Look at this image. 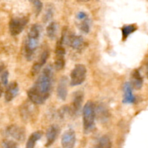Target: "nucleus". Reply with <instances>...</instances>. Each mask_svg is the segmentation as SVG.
I'll return each instance as SVG.
<instances>
[{
  "label": "nucleus",
  "mask_w": 148,
  "mask_h": 148,
  "mask_svg": "<svg viewBox=\"0 0 148 148\" xmlns=\"http://www.w3.org/2000/svg\"><path fill=\"white\" fill-rule=\"evenodd\" d=\"M88 17L86 13L84 12H79L77 14V20H83V19Z\"/></svg>",
  "instance_id": "26"
},
{
  "label": "nucleus",
  "mask_w": 148,
  "mask_h": 148,
  "mask_svg": "<svg viewBox=\"0 0 148 148\" xmlns=\"http://www.w3.org/2000/svg\"><path fill=\"white\" fill-rule=\"evenodd\" d=\"M1 94H2V88H1V87H0V97H1Z\"/></svg>",
  "instance_id": "28"
},
{
  "label": "nucleus",
  "mask_w": 148,
  "mask_h": 148,
  "mask_svg": "<svg viewBox=\"0 0 148 148\" xmlns=\"http://www.w3.org/2000/svg\"><path fill=\"white\" fill-rule=\"evenodd\" d=\"M34 105L36 104L32 103L29 100L28 102L27 101L26 103H25L20 108V116L23 121L25 122L33 121L37 114V111H36Z\"/></svg>",
  "instance_id": "6"
},
{
  "label": "nucleus",
  "mask_w": 148,
  "mask_h": 148,
  "mask_svg": "<svg viewBox=\"0 0 148 148\" xmlns=\"http://www.w3.org/2000/svg\"><path fill=\"white\" fill-rule=\"evenodd\" d=\"M29 1L34 6L36 15H38L40 12H41L42 8H43V4H42L41 1L40 0H29Z\"/></svg>",
  "instance_id": "21"
},
{
  "label": "nucleus",
  "mask_w": 148,
  "mask_h": 148,
  "mask_svg": "<svg viewBox=\"0 0 148 148\" xmlns=\"http://www.w3.org/2000/svg\"><path fill=\"white\" fill-rule=\"evenodd\" d=\"M65 66L64 55L56 54L54 61V67L56 70L60 71L64 69Z\"/></svg>",
  "instance_id": "18"
},
{
  "label": "nucleus",
  "mask_w": 148,
  "mask_h": 148,
  "mask_svg": "<svg viewBox=\"0 0 148 148\" xmlns=\"http://www.w3.org/2000/svg\"><path fill=\"white\" fill-rule=\"evenodd\" d=\"M147 77H148V66H147Z\"/></svg>",
  "instance_id": "30"
},
{
  "label": "nucleus",
  "mask_w": 148,
  "mask_h": 148,
  "mask_svg": "<svg viewBox=\"0 0 148 148\" xmlns=\"http://www.w3.org/2000/svg\"><path fill=\"white\" fill-rule=\"evenodd\" d=\"M8 77H9V72L7 71H4L1 74V82L4 86H7L8 85Z\"/></svg>",
  "instance_id": "25"
},
{
  "label": "nucleus",
  "mask_w": 148,
  "mask_h": 148,
  "mask_svg": "<svg viewBox=\"0 0 148 148\" xmlns=\"http://www.w3.org/2000/svg\"><path fill=\"white\" fill-rule=\"evenodd\" d=\"M43 132L41 131H36L33 132V134H30L28 140H27V143H26V147L27 148H33L36 145V143L39 140L41 139L43 137Z\"/></svg>",
  "instance_id": "15"
},
{
  "label": "nucleus",
  "mask_w": 148,
  "mask_h": 148,
  "mask_svg": "<svg viewBox=\"0 0 148 148\" xmlns=\"http://www.w3.org/2000/svg\"><path fill=\"white\" fill-rule=\"evenodd\" d=\"M29 18L27 16L14 17L10 20L9 23V29L12 36H17L22 33L28 23Z\"/></svg>",
  "instance_id": "5"
},
{
  "label": "nucleus",
  "mask_w": 148,
  "mask_h": 148,
  "mask_svg": "<svg viewBox=\"0 0 148 148\" xmlns=\"http://www.w3.org/2000/svg\"><path fill=\"white\" fill-rule=\"evenodd\" d=\"M1 146L3 147H7V148H12L17 147V145L16 143L10 140H4L1 142Z\"/></svg>",
  "instance_id": "23"
},
{
  "label": "nucleus",
  "mask_w": 148,
  "mask_h": 148,
  "mask_svg": "<svg viewBox=\"0 0 148 148\" xmlns=\"http://www.w3.org/2000/svg\"><path fill=\"white\" fill-rule=\"evenodd\" d=\"M67 78L66 77H62L58 83L57 90V96L62 101H65L67 97Z\"/></svg>",
  "instance_id": "11"
},
{
  "label": "nucleus",
  "mask_w": 148,
  "mask_h": 148,
  "mask_svg": "<svg viewBox=\"0 0 148 148\" xmlns=\"http://www.w3.org/2000/svg\"><path fill=\"white\" fill-rule=\"evenodd\" d=\"M111 143L110 141V139L108 138L107 136H103V137H101V139L98 141V147H111Z\"/></svg>",
  "instance_id": "20"
},
{
  "label": "nucleus",
  "mask_w": 148,
  "mask_h": 148,
  "mask_svg": "<svg viewBox=\"0 0 148 148\" xmlns=\"http://www.w3.org/2000/svg\"><path fill=\"white\" fill-rule=\"evenodd\" d=\"M49 52L48 50H44L43 51V53H41V55H40V59H39V60L38 61V62H39V63L41 64L42 65H44L45 63H46V60L48 59V58H49Z\"/></svg>",
  "instance_id": "24"
},
{
  "label": "nucleus",
  "mask_w": 148,
  "mask_h": 148,
  "mask_svg": "<svg viewBox=\"0 0 148 148\" xmlns=\"http://www.w3.org/2000/svg\"><path fill=\"white\" fill-rule=\"evenodd\" d=\"M58 29H59V25H58L57 23L51 22V23H49V25L46 27V34H47L48 37L51 40L56 38Z\"/></svg>",
  "instance_id": "16"
},
{
  "label": "nucleus",
  "mask_w": 148,
  "mask_h": 148,
  "mask_svg": "<svg viewBox=\"0 0 148 148\" xmlns=\"http://www.w3.org/2000/svg\"><path fill=\"white\" fill-rule=\"evenodd\" d=\"M4 65L3 64H0V75L4 72Z\"/></svg>",
  "instance_id": "27"
},
{
  "label": "nucleus",
  "mask_w": 148,
  "mask_h": 148,
  "mask_svg": "<svg viewBox=\"0 0 148 148\" xmlns=\"http://www.w3.org/2000/svg\"><path fill=\"white\" fill-rule=\"evenodd\" d=\"M40 28L38 24L31 26L27 33L25 43V56L28 61H31L34 56L36 49L38 47Z\"/></svg>",
  "instance_id": "2"
},
{
  "label": "nucleus",
  "mask_w": 148,
  "mask_h": 148,
  "mask_svg": "<svg viewBox=\"0 0 148 148\" xmlns=\"http://www.w3.org/2000/svg\"><path fill=\"white\" fill-rule=\"evenodd\" d=\"M137 29V26L134 24L132 25H124L121 27V33H122V38L123 40H127L128 36L131 35L132 33L136 31Z\"/></svg>",
  "instance_id": "17"
},
{
  "label": "nucleus",
  "mask_w": 148,
  "mask_h": 148,
  "mask_svg": "<svg viewBox=\"0 0 148 148\" xmlns=\"http://www.w3.org/2000/svg\"><path fill=\"white\" fill-rule=\"evenodd\" d=\"M53 71L50 65L46 66L39 75L33 86L27 91L28 99L36 105H41L50 95Z\"/></svg>",
  "instance_id": "1"
},
{
  "label": "nucleus",
  "mask_w": 148,
  "mask_h": 148,
  "mask_svg": "<svg viewBox=\"0 0 148 148\" xmlns=\"http://www.w3.org/2000/svg\"><path fill=\"white\" fill-rule=\"evenodd\" d=\"M60 133V129L57 125H51L46 131V147H49L53 144Z\"/></svg>",
  "instance_id": "10"
},
{
  "label": "nucleus",
  "mask_w": 148,
  "mask_h": 148,
  "mask_svg": "<svg viewBox=\"0 0 148 148\" xmlns=\"http://www.w3.org/2000/svg\"><path fill=\"white\" fill-rule=\"evenodd\" d=\"M79 1H83V2H85V1H88V0H79Z\"/></svg>",
  "instance_id": "29"
},
{
  "label": "nucleus",
  "mask_w": 148,
  "mask_h": 148,
  "mask_svg": "<svg viewBox=\"0 0 148 148\" xmlns=\"http://www.w3.org/2000/svg\"><path fill=\"white\" fill-rule=\"evenodd\" d=\"M87 69L82 64H76L70 74V85L77 86L85 82L86 79Z\"/></svg>",
  "instance_id": "4"
},
{
  "label": "nucleus",
  "mask_w": 148,
  "mask_h": 148,
  "mask_svg": "<svg viewBox=\"0 0 148 148\" xmlns=\"http://www.w3.org/2000/svg\"><path fill=\"white\" fill-rule=\"evenodd\" d=\"M53 14V9L51 8V7H48L47 10H46V12H45L44 17H43V20L44 22H48L52 18Z\"/></svg>",
  "instance_id": "22"
},
{
  "label": "nucleus",
  "mask_w": 148,
  "mask_h": 148,
  "mask_svg": "<svg viewBox=\"0 0 148 148\" xmlns=\"http://www.w3.org/2000/svg\"><path fill=\"white\" fill-rule=\"evenodd\" d=\"M19 92V87L17 82H11L10 85L7 86V90L5 92V101L7 102H10L12 101L14 98L17 95Z\"/></svg>",
  "instance_id": "12"
},
{
  "label": "nucleus",
  "mask_w": 148,
  "mask_h": 148,
  "mask_svg": "<svg viewBox=\"0 0 148 148\" xmlns=\"http://www.w3.org/2000/svg\"><path fill=\"white\" fill-rule=\"evenodd\" d=\"M143 78L140 75L139 70L136 69L132 74V82L131 85L137 90H140L143 87Z\"/></svg>",
  "instance_id": "14"
},
{
  "label": "nucleus",
  "mask_w": 148,
  "mask_h": 148,
  "mask_svg": "<svg viewBox=\"0 0 148 148\" xmlns=\"http://www.w3.org/2000/svg\"><path fill=\"white\" fill-rule=\"evenodd\" d=\"M76 143V134L73 130H68L64 132L62 137V146L64 148H72Z\"/></svg>",
  "instance_id": "9"
},
{
  "label": "nucleus",
  "mask_w": 148,
  "mask_h": 148,
  "mask_svg": "<svg viewBox=\"0 0 148 148\" xmlns=\"http://www.w3.org/2000/svg\"><path fill=\"white\" fill-rule=\"evenodd\" d=\"M84 94L82 91H77L75 93L71 106L69 107V113L72 116H77L82 108L83 102Z\"/></svg>",
  "instance_id": "8"
},
{
  "label": "nucleus",
  "mask_w": 148,
  "mask_h": 148,
  "mask_svg": "<svg viewBox=\"0 0 148 148\" xmlns=\"http://www.w3.org/2000/svg\"><path fill=\"white\" fill-rule=\"evenodd\" d=\"M96 116V108L92 101H88L82 109L84 132L88 134L95 127V120Z\"/></svg>",
  "instance_id": "3"
},
{
  "label": "nucleus",
  "mask_w": 148,
  "mask_h": 148,
  "mask_svg": "<svg viewBox=\"0 0 148 148\" xmlns=\"http://www.w3.org/2000/svg\"><path fill=\"white\" fill-rule=\"evenodd\" d=\"M79 23V28L81 31L83 33H88L90 32V20L86 17V18L83 19V20H78Z\"/></svg>",
  "instance_id": "19"
},
{
  "label": "nucleus",
  "mask_w": 148,
  "mask_h": 148,
  "mask_svg": "<svg viewBox=\"0 0 148 148\" xmlns=\"http://www.w3.org/2000/svg\"><path fill=\"white\" fill-rule=\"evenodd\" d=\"M4 134L18 142H23L25 138V129L17 125H11L7 127L4 131Z\"/></svg>",
  "instance_id": "7"
},
{
  "label": "nucleus",
  "mask_w": 148,
  "mask_h": 148,
  "mask_svg": "<svg viewBox=\"0 0 148 148\" xmlns=\"http://www.w3.org/2000/svg\"><path fill=\"white\" fill-rule=\"evenodd\" d=\"M124 103H133L135 102L136 98L132 93V88L131 83L126 82L124 86Z\"/></svg>",
  "instance_id": "13"
}]
</instances>
